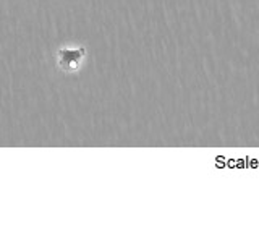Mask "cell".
Returning <instances> with one entry per match:
<instances>
[{
  "instance_id": "cell-1",
  "label": "cell",
  "mask_w": 259,
  "mask_h": 243,
  "mask_svg": "<svg viewBox=\"0 0 259 243\" xmlns=\"http://www.w3.org/2000/svg\"><path fill=\"white\" fill-rule=\"evenodd\" d=\"M84 57V49H62L59 52V63L65 71H76Z\"/></svg>"
}]
</instances>
